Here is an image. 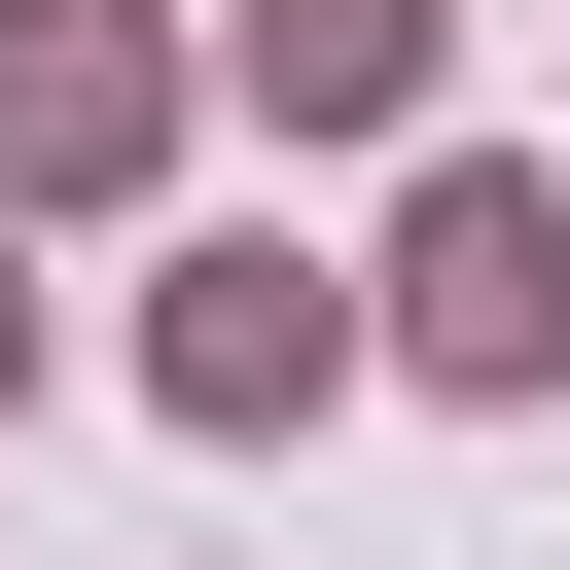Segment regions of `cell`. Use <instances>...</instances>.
Listing matches in <instances>:
<instances>
[{
	"instance_id": "obj_1",
	"label": "cell",
	"mask_w": 570,
	"mask_h": 570,
	"mask_svg": "<svg viewBox=\"0 0 570 570\" xmlns=\"http://www.w3.org/2000/svg\"><path fill=\"white\" fill-rule=\"evenodd\" d=\"M356 356H392V392H570V178H534V142H463V178L392 214Z\"/></svg>"
},
{
	"instance_id": "obj_5",
	"label": "cell",
	"mask_w": 570,
	"mask_h": 570,
	"mask_svg": "<svg viewBox=\"0 0 570 570\" xmlns=\"http://www.w3.org/2000/svg\"><path fill=\"white\" fill-rule=\"evenodd\" d=\"M0 392H36V285H0Z\"/></svg>"
},
{
	"instance_id": "obj_4",
	"label": "cell",
	"mask_w": 570,
	"mask_h": 570,
	"mask_svg": "<svg viewBox=\"0 0 570 570\" xmlns=\"http://www.w3.org/2000/svg\"><path fill=\"white\" fill-rule=\"evenodd\" d=\"M214 36H249V107H285V142H392L463 0H214Z\"/></svg>"
},
{
	"instance_id": "obj_2",
	"label": "cell",
	"mask_w": 570,
	"mask_h": 570,
	"mask_svg": "<svg viewBox=\"0 0 570 570\" xmlns=\"http://www.w3.org/2000/svg\"><path fill=\"white\" fill-rule=\"evenodd\" d=\"M178 178V0H0V214H142Z\"/></svg>"
},
{
	"instance_id": "obj_3",
	"label": "cell",
	"mask_w": 570,
	"mask_h": 570,
	"mask_svg": "<svg viewBox=\"0 0 570 570\" xmlns=\"http://www.w3.org/2000/svg\"><path fill=\"white\" fill-rule=\"evenodd\" d=\"M142 392H178V428H321V392H356V285H321V249H178V285H142Z\"/></svg>"
}]
</instances>
